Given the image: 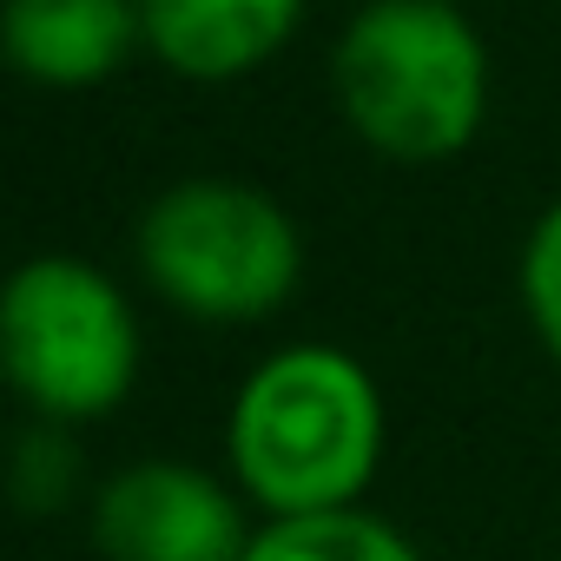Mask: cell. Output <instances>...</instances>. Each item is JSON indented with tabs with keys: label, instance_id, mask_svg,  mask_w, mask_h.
I'll use <instances>...</instances> for the list:
<instances>
[{
	"label": "cell",
	"instance_id": "cell-1",
	"mask_svg": "<svg viewBox=\"0 0 561 561\" xmlns=\"http://www.w3.org/2000/svg\"><path fill=\"white\" fill-rule=\"evenodd\" d=\"M225 456L264 515L357 508L383 462V390L337 344H285L238 383Z\"/></svg>",
	"mask_w": 561,
	"mask_h": 561
},
{
	"label": "cell",
	"instance_id": "cell-2",
	"mask_svg": "<svg viewBox=\"0 0 561 561\" xmlns=\"http://www.w3.org/2000/svg\"><path fill=\"white\" fill-rule=\"evenodd\" d=\"M337 106L397 165H443L489 119V47L456 0H370L337 34Z\"/></svg>",
	"mask_w": 561,
	"mask_h": 561
},
{
	"label": "cell",
	"instance_id": "cell-3",
	"mask_svg": "<svg viewBox=\"0 0 561 561\" xmlns=\"http://www.w3.org/2000/svg\"><path fill=\"white\" fill-rule=\"evenodd\" d=\"M146 285L198 324H257L305 277L291 211L244 179H179L139 218Z\"/></svg>",
	"mask_w": 561,
	"mask_h": 561
},
{
	"label": "cell",
	"instance_id": "cell-4",
	"mask_svg": "<svg viewBox=\"0 0 561 561\" xmlns=\"http://www.w3.org/2000/svg\"><path fill=\"white\" fill-rule=\"evenodd\" d=\"M0 364L47 423H87L126 403L139 377V318L87 257H27L0 298Z\"/></svg>",
	"mask_w": 561,
	"mask_h": 561
},
{
	"label": "cell",
	"instance_id": "cell-5",
	"mask_svg": "<svg viewBox=\"0 0 561 561\" xmlns=\"http://www.w3.org/2000/svg\"><path fill=\"white\" fill-rule=\"evenodd\" d=\"M244 502L198 462H126L93 502V541L106 561H244Z\"/></svg>",
	"mask_w": 561,
	"mask_h": 561
},
{
	"label": "cell",
	"instance_id": "cell-6",
	"mask_svg": "<svg viewBox=\"0 0 561 561\" xmlns=\"http://www.w3.org/2000/svg\"><path fill=\"white\" fill-rule=\"evenodd\" d=\"M146 47L198 87L244 80L271 54H285L305 0H139Z\"/></svg>",
	"mask_w": 561,
	"mask_h": 561
},
{
	"label": "cell",
	"instance_id": "cell-7",
	"mask_svg": "<svg viewBox=\"0 0 561 561\" xmlns=\"http://www.w3.org/2000/svg\"><path fill=\"white\" fill-rule=\"evenodd\" d=\"M146 47L139 0H8V60L34 87H100Z\"/></svg>",
	"mask_w": 561,
	"mask_h": 561
},
{
	"label": "cell",
	"instance_id": "cell-8",
	"mask_svg": "<svg viewBox=\"0 0 561 561\" xmlns=\"http://www.w3.org/2000/svg\"><path fill=\"white\" fill-rule=\"evenodd\" d=\"M244 561H423V548L370 508L264 515Z\"/></svg>",
	"mask_w": 561,
	"mask_h": 561
},
{
	"label": "cell",
	"instance_id": "cell-9",
	"mask_svg": "<svg viewBox=\"0 0 561 561\" xmlns=\"http://www.w3.org/2000/svg\"><path fill=\"white\" fill-rule=\"evenodd\" d=\"M522 311H528L535 337L548 344V357L561 364V198L535 218V231L522 244Z\"/></svg>",
	"mask_w": 561,
	"mask_h": 561
}]
</instances>
